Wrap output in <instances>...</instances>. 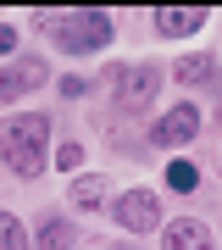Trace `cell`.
Instances as JSON below:
<instances>
[{
  "instance_id": "6da1fadb",
  "label": "cell",
  "mask_w": 222,
  "mask_h": 250,
  "mask_svg": "<svg viewBox=\"0 0 222 250\" xmlns=\"http://www.w3.org/2000/svg\"><path fill=\"white\" fill-rule=\"evenodd\" d=\"M39 28H50V39L61 45L67 56H89V50H106L117 22L111 11H95V6H78V11H34Z\"/></svg>"
},
{
  "instance_id": "7a4b0ae2",
  "label": "cell",
  "mask_w": 222,
  "mask_h": 250,
  "mask_svg": "<svg viewBox=\"0 0 222 250\" xmlns=\"http://www.w3.org/2000/svg\"><path fill=\"white\" fill-rule=\"evenodd\" d=\"M44 139H50V117L22 111L0 123V161H6L17 178H39L50 161H44Z\"/></svg>"
},
{
  "instance_id": "3957f363",
  "label": "cell",
  "mask_w": 222,
  "mask_h": 250,
  "mask_svg": "<svg viewBox=\"0 0 222 250\" xmlns=\"http://www.w3.org/2000/svg\"><path fill=\"white\" fill-rule=\"evenodd\" d=\"M156 95H161V67H117V78H111V100H117V111H122V117L150 111Z\"/></svg>"
},
{
  "instance_id": "277c9868",
  "label": "cell",
  "mask_w": 222,
  "mask_h": 250,
  "mask_svg": "<svg viewBox=\"0 0 222 250\" xmlns=\"http://www.w3.org/2000/svg\"><path fill=\"white\" fill-rule=\"evenodd\" d=\"M111 217L128 233H156L161 228V200H156V189H122L111 200Z\"/></svg>"
},
{
  "instance_id": "5b68a950",
  "label": "cell",
  "mask_w": 222,
  "mask_h": 250,
  "mask_svg": "<svg viewBox=\"0 0 222 250\" xmlns=\"http://www.w3.org/2000/svg\"><path fill=\"white\" fill-rule=\"evenodd\" d=\"M39 83H50L44 56H17V62L0 67V100H22V95H34Z\"/></svg>"
},
{
  "instance_id": "8992f818",
  "label": "cell",
  "mask_w": 222,
  "mask_h": 250,
  "mask_svg": "<svg viewBox=\"0 0 222 250\" xmlns=\"http://www.w3.org/2000/svg\"><path fill=\"white\" fill-rule=\"evenodd\" d=\"M200 134V106H172L167 117H156V128H150V145H161V150H172V145H189Z\"/></svg>"
},
{
  "instance_id": "52a82bcc",
  "label": "cell",
  "mask_w": 222,
  "mask_h": 250,
  "mask_svg": "<svg viewBox=\"0 0 222 250\" xmlns=\"http://www.w3.org/2000/svg\"><path fill=\"white\" fill-rule=\"evenodd\" d=\"M161 250H211V228L200 217H183V223L161 228Z\"/></svg>"
},
{
  "instance_id": "ba28073f",
  "label": "cell",
  "mask_w": 222,
  "mask_h": 250,
  "mask_svg": "<svg viewBox=\"0 0 222 250\" xmlns=\"http://www.w3.org/2000/svg\"><path fill=\"white\" fill-rule=\"evenodd\" d=\"M200 22H205V11H200V6H156V34L183 39V34H195Z\"/></svg>"
},
{
  "instance_id": "9c48e42d",
  "label": "cell",
  "mask_w": 222,
  "mask_h": 250,
  "mask_svg": "<svg viewBox=\"0 0 222 250\" xmlns=\"http://www.w3.org/2000/svg\"><path fill=\"white\" fill-rule=\"evenodd\" d=\"M172 78L183 83V89H222V72L205 62V56H183V62L172 67Z\"/></svg>"
},
{
  "instance_id": "30bf717a",
  "label": "cell",
  "mask_w": 222,
  "mask_h": 250,
  "mask_svg": "<svg viewBox=\"0 0 222 250\" xmlns=\"http://www.w3.org/2000/svg\"><path fill=\"white\" fill-rule=\"evenodd\" d=\"M106 200H111V184L95 178V172H89V178H78V184H72V195H67V206H78V211H100Z\"/></svg>"
},
{
  "instance_id": "8fae6325",
  "label": "cell",
  "mask_w": 222,
  "mask_h": 250,
  "mask_svg": "<svg viewBox=\"0 0 222 250\" xmlns=\"http://www.w3.org/2000/svg\"><path fill=\"white\" fill-rule=\"evenodd\" d=\"M39 250H78V228L67 217H44L39 223Z\"/></svg>"
},
{
  "instance_id": "7c38bea8",
  "label": "cell",
  "mask_w": 222,
  "mask_h": 250,
  "mask_svg": "<svg viewBox=\"0 0 222 250\" xmlns=\"http://www.w3.org/2000/svg\"><path fill=\"white\" fill-rule=\"evenodd\" d=\"M0 250H34L28 233H22V223H17L11 211H0Z\"/></svg>"
},
{
  "instance_id": "4fadbf2b",
  "label": "cell",
  "mask_w": 222,
  "mask_h": 250,
  "mask_svg": "<svg viewBox=\"0 0 222 250\" xmlns=\"http://www.w3.org/2000/svg\"><path fill=\"white\" fill-rule=\"evenodd\" d=\"M200 184V172H195V161H172L167 167V189H178V195H189V189Z\"/></svg>"
},
{
  "instance_id": "5bb4252c",
  "label": "cell",
  "mask_w": 222,
  "mask_h": 250,
  "mask_svg": "<svg viewBox=\"0 0 222 250\" xmlns=\"http://www.w3.org/2000/svg\"><path fill=\"white\" fill-rule=\"evenodd\" d=\"M50 167L78 172V167H83V145H78V139H61V150H56V161H50Z\"/></svg>"
},
{
  "instance_id": "9a60e30c",
  "label": "cell",
  "mask_w": 222,
  "mask_h": 250,
  "mask_svg": "<svg viewBox=\"0 0 222 250\" xmlns=\"http://www.w3.org/2000/svg\"><path fill=\"white\" fill-rule=\"evenodd\" d=\"M56 89H61V100H78V95H89V78H61Z\"/></svg>"
},
{
  "instance_id": "2e32d148",
  "label": "cell",
  "mask_w": 222,
  "mask_h": 250,
  "mask_svg": "<svg viewBox=\"0 0 222 250\" xmlns=\"http://www.w3.org/2000/svg\"><path fill=\"white\" fill-rule=\"evenodd\" d=\"M6 50H17V28H6V22H0V56H6Z\"/></svg>"
}]
</instances>
